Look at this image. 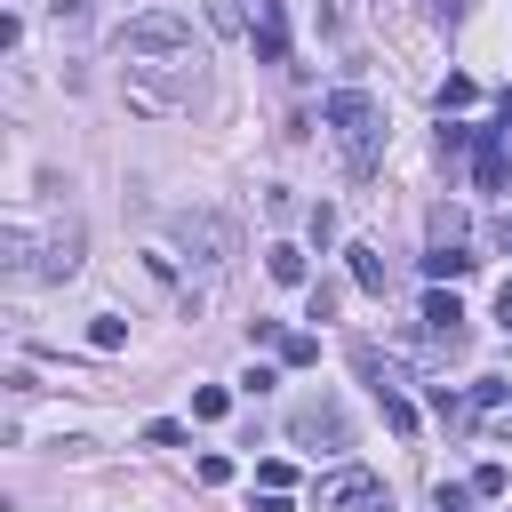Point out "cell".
Listing matches in <instances>:
<instances>
[{
  "mask_svg": "<svg viewBox=\"0 0 512 512\" xmlns=\"http://www.w3.org/2000/svg\"><path fill=\"white\" fill-rule=\"evenodd\" d=\"M504 176H512V112L472 136V184L480 192H504Z\"/></svg>",
  "mask_w": 512,
  "mask_h": 512,
  "instance_id": "cell-8",
  "label": "cell"
},
{
  "mask_svg": "<svg viewBox=\"0 0 512 512\" xmlns=\"http://www.w3.org/2000/svg\"><path fill=\"white\" fill-rule=\"evenodd\" d=\"M472 96H480V88H472V80H464V72H448V80H440V112H464V104H472Z\"/></svg>",
  "mask_w": 512,
  "mask_h": 512,
  "instance_id": "cell-19",
  "label": "cell"
},
{
  "mask_svg": "<svg viewBox=\"0 0 512 512\" xmlns=\"http://www.w3.org/2000/svg\"><path fill=\"white\" fill-rule=\"evenodd\" d=\"M344 256H352V288L384 296V256H376V248H344Z\"/></svg>",
  "mask_w": 512,
  "mask_h": 512,
  "instance_id": "cell-14",
  "label": "cell"
},
{
  "mask_svg": "<svg viewBox=\"0 0 512 512\" xmlns=\"http://www.w3.org/2000/svg\"><path fill=\"white\" fill-rule=\"evenodd\" d=\"M472 264H480V256H472L464 240H448V248H432V256H424V272H432V280H464Z\"/></svg>",
  "mask_w": 512,
  "mask_h": 512,
  "instance_id": "cell-13",
  "label": "cell"
},
{
  "mask_svg": "<svg viewBox=\"0 0 512 512\" xmlns=\"http://www.w3.org/2000/svg\"><path fill=\"white\" fill-rule=\"evenodd\" d=\"M200 88V56H120V96L136 112H176Z\"/></svg>",
  "mask_w": 512,
  "mask_h": 512,
  "instance_id": "cell-1",
  "label": "cell"
},
{
  "mask_svg": "<svg viewBox=\"0 0 512 512\" xmlns=\"http://www.w3.org/2000/svg\"><path fill=\"white\" fill-rule=\"evenodd\" d=\"M280 360H288V368H312V360H320V336H280Z\"/></svg>",
  "mask_w": 512,
  "mask_h": 512,
  "instance_id": "cell-21",
  "label": "cell"
},
{
  "mask_svg": "<svg viewBox=\"0 0 512 512\" xmlns=\"http://www.w3.org/2000/svg\"><path fill=\"white\" fill-rule=\"evenodd\" d=\"M320 128L336 136L344 168H376V152H384V104H376L368 88H336V96L320 104Z\"/></svg>",
  "mask_w": 512,
  "mask_h": 512,
  "instance_id": "cell-2",
  "label": "cell"
},
{
  "mask_svg": "<svg viewBox=\"0 0 512 512\" xmlns=\"http://www.w3.org/2000/svg\"><path fill=\"white\" fill-rule=\"evenodd\" d=\"M376 400H384V424L408 440V432H416V408H408V392H376Z\"/></svg>",
  "mask_w": 512,
  "mask_h": 512,
  "instance_id": "cell-18",
  "label": "cell"
},
{
  "mask_svg": "<svg viewBox=\"0 0 512 512\" xmlns=\"http://www.w3.org/2000/svg\"><path fill=\"white\" fill-rule=\"evenodd\" d=\"M328 240H336V208L320 200V208H312V248H328Z\"/></svg>",
  "mask_w": 512,
  "mask_h": 512,
  "instance_id": "cell-25",
  "label": "cell"
},
{
  "mask_svg": "<svg viewBox=\"0 0 512 512\" xmlns=\"http://www.w3.org/2000/svg\"><path fill=\"white\" fill-rule=\"evenodd\" d=\"M496 328H504V336H512V280H504V288H496Z\"/></svg>",
  "mask_w": 512,
  "mask_h": 512,
  "instance_id": "cell-28",
  "label": "cell"
},
{
  "mask_svg": "<svg viewBox=\"0 0 512 512\" xmlns=\"http://www.w3.org/2000/svg\"><path fill=\"white\" fill-rule=\"evenodd\" d=\"M264 272H272L280 288H304V280H312V264H304V248H288V240H280V248H264Z\"/></svg>",
  "mask_w": 512,
  "mask_h": 512,
  "instance_id": "cell-12",
  "label": "cell"
},
{
  "mask_svg": "<svg viewBox=\"0 0 512 512\" xmlns=\"http://www.w3.org/2000/svg\"><path fill=\"white\" fill-rule=\"evenodd\" d=\"M288 440H304V448H352V424H344V408L328 392H312V400L288 408Z\"/></svg>",
  "mask_w": 512,
  "mask_h": 512,
  "instance_id": "cell-7",
  "label": "cell"
},
{
  "mask_svg": "<svg viewBox=\"0 0 512 512\" xmlns=\"http://www.w3.org/2000/svg\"><path fill=\"white\" fill-rule=\"evenodd\" d=\"M224 408H232V392H224V384H200V392H192V416H200V424H216Z\"/></svg>",
  "mask_w": 512,
  "mask_h": 512,
  "instance_id": "cell-17",
  "label": "cell"
},
{
  "mask_svg": "<svg viewBox=\"0 0 512 512\" xmlns=\"http://www.w3.org/2000/svg\"><path fill=\"white\" fill-rule=\"evenodd\" d=\"M208 24H216V32H248L256 16H248V0H208Z\"/></svg>",
  "mask_w": 512,
  "mask_h": 512,
  "instance_id": "cell-16",
  "label": "cell"
},
{
  "mask_svg": "<svg viewBox=\"0 0 512 512\" xmlns=\"http://www.w3.org/2000/svg\"><path fill=\"white\" fill-rule=\"evenodd\" d=\"M472 416H480L488 432H512V384H504V376H488V384L472 392Z\"/></svg>",
  "mask_w": 512,
  "mask_h": 512,
  "instance_id": "cell-11",
  "label": "cell"
},
{
  "mask_svg": "<svg viewBox=\"0 0 512 512\" xmlns=\"http://www.w3.org/2000/svg\"><path fill=\"white\" fill-rule=\"evenodd\" d=\"M88 344H96V352H120V344H128V320H120V312H96V320H88Z\"/></svg>",
  "mask_w": 512,
  "mask_h": 512,
  "instance_id": "cell-15",
  "label": "cell"
},
{
  "mask_svg": "<svg viewBox=\"0 0 512 512\" xmlns=\"http://www.w3.org/2000/svg\"><path fill=\"white\" fill-rule=\"evenodd\" d=\"M424 328H432V336H448V344L464 336V304H456V288H440V280H432V296H424Z\"/></svg>",
  "mask_w": 512,
  "mask_h": 512,
  "instance_id": "cell-10",
  "label": "cell"
},
{
  "mask_svg": "<svg viewBox=\"0 0 512 512\" xmlns=\"http://www.w3.org/2000/svg\"><path fill=\"white\" fill-rule=\"evenodd\" d=\"M472 488H480V496H504V488H512V472L488 456V464H472Z\"/></svg>",
  "mask_w": 512,
  "mask_h": 512,
  "instance_id": "cell-22",
  "label": "cell"
},
{
  "mask_svg": "<svg viewBox=\"0 0 512 512\" xmlns=\"http://www.w3.org/2000/svg\"><path fill=\"white\" fill-rule=\"evenodd\" d=\"M448 240H464V208H432V248H448Z\"/></svg>",
  "mask_w": 512,
  "mask_h": 512,
  "instance_id": "cell-20",
  "label": "cell"
},
{
  "mask_svg": "<svg viewBox=\"0 0 512 512\" xmlns=\"http://www.w3.org/2000/svg\"><path fill=\"white\" fill-rule=\"evenodd\" d=\"M168 240H176L200 272H224V264L240 256V232H232V216H216V208H176V216H168Z\"/></svg>",
  "mask_w": 512,
  "mask_h": 512,
  "instance_id": "cell-3",
  "label": "cell"
},
{
  "mask_svg": "<svg viewBox=\"0 0 512 512\" xmlns=\"http://www.w3.org/2000/svg\"><path fill=\"white\" fill-rule=\"evenodd\" d=\"M144 448H184V424H168V416H152V424H144Z\"/></svg>",
  "mask_w": 512,
  "mask_h": 512,
  "instance_id": "cell-23",
  "label": "cell"
},
{
  "mask_svg": "<svg viewBox=\"0 0 512 512\" xmlns=\"http://www.w3.org/2000/svg\"><path fill=\"white\" fill-rule=\"evenodd\" d=\"M256 512H296V504H288V488H264V496H256Z\"/></svg>",
  "mask_w": 512,
  "mask_h": 512,
  "instance_id": "cell-27",
  "label": "cell"
},
{
  "mask_svg": "<svg viewBox=\"0 0 512 512\" xmlns=\"http://www.w3.org/2000/svg\"><path fill=\"white\" fill-rule=\"evenodd\" d=\"M48 8H56V16H88V0H48Z\"/></svg>",
  "mask_w": 512,
  "mask_h": 512,
  "instance_id": "cell-30",
  "label": "cell"
},
{
  "mask_svg": "<svg viewBox=\"0 0 512 512\" xmlns=\"http://www.w3.org/2000/svg\"><path fill=\"white\" fill-rule=\"evenodd\" d=\"M472 496H480V488H472V480H440V496H432V504H440V512H464V504H472Z\"/></svg>",
  "mask_w": 512,
  "mask_h": 512,
  "instance_id": "cell-24",
  "label": "cell"
},
{
  "mask_svg": "<svg viewBox=\"0 0 512 512\" xmlns=\"http://www.w3.org/2000/svg\"><path fill=\"white\" fill-rule=\"evenodd\" d=\"M248 48H256V64H288V8H280V0H256Z\"/></svg>",
  "mask_w": 512,
  "mask_h": 512,
  "instance_id": "cell-9",
  "label": "cell"
},
{
  "mask_svg": "<svg viewBox=\"0 0 512 512\" xmlns=\"http://www.w3.org/2000/svg\"><path fill=\"white\" fill-rule=\"evenodd\" d=\"M312 512H392V496L368 464H336L328 480H312Z\"/></svg>",
  "mask_w": 512,
  "mask_h": 512,
  "instance_id": "cell-6",
  "label": "cell"
},
{
  "mask_svg": "<svg viewBox=\"0 0 512 512\" xmlns=\"http://www.w3.org/2000/svg\"><path fill=\"white\" fill-rule=\"evenodd\" d=\"M488 232H496V248H512V208H504V216H496Z\"/></svg>",
  "mask_w": 512,
  "mask_h": 512,
  "instance_id": "cell-29",
  "label": "cell"
},
{
  "mask_svg": "<svg viewBox=\"0 0 512 512\" xmlns=\"http://www.w3.org/2000/svg\"><path fill=\"white\" fill-rule=\"evenodd\" d=\"M336 304H344V288H336V280H320V288H312V320H328Z\"/></svg>",
  "mask_w": 512,
  "mask_h": 512,
  "instance_id": "cell-26",
  "label": "cell"
},
{
  "mask_svg": "<svg viewBox=\"0 0 512 512\" xmlns=\"http://www.w3.org/2000/svg\"><path fill=\"white\" fill-rule=\"evenodd\" d=\"M0 248H8V272H16V280H72V272H80V232H72V224H64L56 240H32L24 224H8Z\"/></svg>",
  "mask_w": 512,
  "mask_h": 512,
  "instance_id": "cell-4",
  "label": "cell"
},
{
  "mask_svg": "<svg viewBox=\"0 0 512 512\" xmlns=\"http://www.w3.org/2000/svg\"><path fill=\"white\" fill-rule=\"evenodd\" d=\"M112 48H120V56H200V40H192V24H184L176 8H144V16H128Z\"/></svg>",
  "mask_w": 512,
  "mask_h": 512,
  "instance_id": "cell-5",
  "label": "cell"
}]
</instances>
